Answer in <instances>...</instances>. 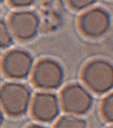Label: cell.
Segmentation results:
<instances>
[{"label": "cell", "instance_id": "cell-9", "mask_svg": "<svg viewBox=\"0 0 113 128\" xmlns=\"http://www.w3.org/2000/svg\"><path fill=\"white\" fill-rule=\"evenodd\" d=\"M87 126V123L82 118L74 115L62 116L55 124V127L58 128H83Z\"/></svg>", "mask_w": 113, "mask_h": 128}, {"label": "cell", "instance_id": "cell-13", "mask_svg": "<svg viewBox=\"0 0 113 128\" xmlns=\"http://www.w3.org/2000/svg\"><path fill=\"white\" fill-rule=\"evenodd\" d=\"M34 0H9V2L15 7H27L33 3Z\"/></svg>", "mask_w": 113, "mask_h": 128}, {"label": "cell", "instance_id": "cell-8", "mask_svg": "<svg viewBox=\"0 0 113 128\" xmlns=\"http://www.w3.org/2000/svg\"><path fill=\"white\" fill-rule=\"evenodd\" d=\"M32 115L35 119L42 122H50L54 120L59 113L58 98L51 93L36 94L32 104Z\"/></svg>", "mask_w": 113, "mask_h": 128}, {"label": "cell", "instance_id": "cell-6", "mask_svg": "<svg viewBox=\"0 0 113 128\" xmlns=\"http://www.w3.org/2000/svg\"><path fill=\"white\" fill-rule=\"evenodd\" d=\"M38 26L37 16L30 11L16 12L9 20V28L13 36L21 40L32 38L37 32Z\"/></svg>", "mask_w": 113, "mask_h": 128}, {"label": "cell", "instance_id": "cell-1", "mask_svg": "<svg viewBox=\"0 0 113 128\" xmlns=\"http://www.w3.org/2000/svg\"><path fill=\"white\" fill-rule=\"evenodd\" d=\"M31 102V92L27 86L19 83H7L1 89V106L11 116L25 114Z\"/></svg>", "mask_w": 113, "mask_h": 128}, {"label": "cell", "instance_id": "cell-10", "mask_svg": "<svg viewBox=\"0 0 113 128\" xmlns=\"http://www.w3.org/2000/svg\"><path fill=\"white\" fill-rule=\"evenodd\" d=\"M101 112L107 121L113 123V93L104 98L101 106Z\"/></svg>", "mask_w": 113, "mask_h": 128}, {"label": "cell", "instance_id": "cell-11", "mask_svg": "<svg viewBox=\"0 0 113 128\" xmlns=\"http://www.w3.org/2000/svg\"><path fill=\"white\" fill-rule=\"evenodd\" d=\"M12 32L9 28V26L5 22H1L0 26V44L1 48H5L9 46L12 42Z\"/></svg>", "mask_w": 113, "mask_h": 128}, {"label": "cell", "instance_id": "cell-3", "mask_svg": "<svg viewBox=\"0 0 113 128\" xmlns=\"http://www.w3.org/2000/svg\"><path fill=\"white\" fill-rule=\"evenodd\" d=\"M61 106L66 112L75 115L85 114L93 104V98L89 91L79 84H72L61 93Z\"/></svg>", "mask_w": 113, "mask_h": 128}, {"label": "cell", "instance_id": "cell-5", "mask_svg": "<svg viewBox=\"0 0 113 128\" xmlns=\"http://www.w3.org/2000/svg\"><path fill=\"white\" fill-rule=\"evenodd\" d=\"M32 67V58L27 51L13 49L5 54L2 61V69L6 76L13 79L27 77Z\"/></svg>", "mask_w": 113, "mask_h": 128}, {"label": "cell", "instance_id": "cell-12", "mask_svg": "<svg viewBox=\"0 0 113 128\" xmlns=\"http://www.w3.org/2000/svg\"><path fill=\"white\" fill-rule=\"evenodd\" d=\"M97 0H68L70 6L76 10H82L93 5Z\"/></svg>", "mask_w": 113, "mask_h": 128}, {"label": "cell", "instance_id": "cell-4", "mask_svg": "<svg viewBox=\"0 0 113 128\" xmlns=\"http://www.w3.org/2000/svg\"><path fill=\"white\" fill-rule=\"evenodd\" d=\"M63 79V70L61 66L54 60L43 59L33 68V84L44 90H52L60 86Z\"/></svg>", "mask_w": 113, "mask_h": 128}, {"label": "cell", "instance_id": "cell-2", "mask_svg": "<svg viewBox=\"0 0 113 128\" xmlns=\"http://www.w3.org/2000/svg\"><path fill=\"white\" fill-rule=\"evenodd\" d=\"M86 85L95 93L104 94L113 88V65L105 60H95L83 72Z\"/></svg>", "mask_w": 113, "mask_h": 128}, {"label": "cell", "instance_id": "cell-7", "mask_svg": "<svg viewBox=\"0 0 113 128\" xmlns=\"http://www.w3.org/2000/svg\"><path fill=\"white\" fill-rule=\"evenodd\" d=\"M110 25L108 13L100 8H94L86 12L80 19V28L86 36L97 38L107 32Z\"/></svg>", "mask_w": 113, "mask_h": 128}]
</instances>
